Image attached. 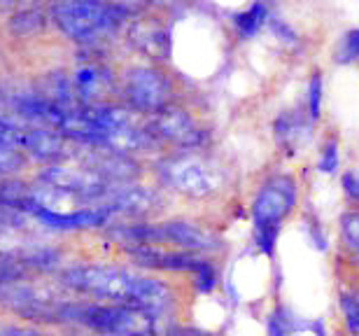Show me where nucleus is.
Here are the masks:
<instances>
[{
  "label": "nucleus",
  "instance_id": "7",
  "mask_svg": "<svg viewBox=\"0 0 359 336\" xmlns=\"http://www.w3.org/2000/svg\"><path fill=\"white\" fill-rule=\"evenodd\" d=\"M264 21H266V7L252 5V7H248L243 14H236L233 24H236V28H238V33L243 35V38H252V35L262 28Z\"/></svg>",
  "mask_w": 359,
  "mask_h": 336
},
{
  "label": "nucleus",
  "instance_id": "9",
  "mask_svg": "<svg viewBox=\"0 0 359 336\" xmlns=\"http://www.w3.org/2000/svg\"><path fill=\"white\" fill-rule=\"evenodd\" d=\"M339 166V149H336V142H327L325 145V152H322V159H320V170L322 173H332Z\"/></svg>",
  "mask_w": 359,
  "mask_h": 336
},
{
  "label": "nucleus",
  "instance_id": "8",
  "mask_svg": "<svg viewBox=\"0 0 359 336\" xmlns=\"http://www.w3.org/2000/svg\"><path fill=\"white\" fill-rule=\"evenodd\" d=\"M357 59H359V28L348 31L346 35H343L341 47H339V61L350 63V61H357Z\"/></svg>",
  "mask_w": 359,
  "mask_h": 336
},
{
  "label": "nucleus",
  "instance_id": "3",
  "mask_svg": "<svg viewBox=\"0 0 359 336\" xmlns=\"http://www.w3.org/2000/svg\"><path fill=\"white\" fill-rule=\"evenodd\" d=\"M294 203H297V187L294 180L287 175L273 177L259 189L255 199L252 213H255V229H257V243L266 255H273L276 246V234L280 222L290 215Z\"/></svg>",
  "mask_w": 359,
  "mask_h": 336
},
{
  "label": "nucleus",
  "instance_id": "4",
  "mask_svg": "<svg viewBox=\"0 0 359 336\" xmlns=\"http://www.w3.org/2000/svg\"><path fill=\"white\" fill-rule=\"evenodd\" d=\"M161 180L187 196L215 194L224 182V170L208 156L182 152L161 163Z\"/></svg>",
  "mask_w": 359,
  "mask_h": 336
},
{
  "label": "nucleus",
  "instance_id": "6",
  "mask_svg": "<svg viewBox=\"0 0 359 336\" xmlns=\"http://www.w3.org/2000/svg\"><path fill=\"white\" fill-rule=\"evenodd\" d=\"M149 135L182 149L198 147L203 142V131L189 112L168 108L156 114L154 124L149 126Z\"/></svg>",
  "mask_w": 359,
  "mask_h": 336
},
{
  "label": "nucleus",
  "instance_id": "2",
  "mask_svg": "<svg viewBox=\"0 0 359 336\" xmlns=\"http://www.w3.org/2000/svg\"><path fill=\"white\" fill-rule=\"evenodd\" d=\"M49 17L68 40L91 52L117 31L126 17V7L103 3H63L49 7Z\"/></svg>",
  "mask_w": 359,
  "mask_h": 336
},
{
  "label": "nucleus",
  "instance_id": "10",
  "mask_svg": "<svg viewBox=\"0 0 359 336\" xmlns=\"http://www.w3.org/2000/svg\"><path fill=\"white\" fill-rule=\"evenodd\" d=\"M311 117L318 119L320 117V101H322V77L320 75H313V82H311Z\"/></svg>",
  "mask_w": 359,
  "mask_h": 336
},
{
  "label": "nucleus",
  "instance_id": "5",
  "mask_svg": "<svg viewBox=\"0 0 359 336\" xmlns=\"http://www.w3.org/2000/svg\"><path fill=\"white\" fill-rule=\"evenodd\" d=\"M170 91L173 89H170L168 77L156 68H133L121 80V96L135 112H163Z\"/></svg>",
  "mask_w": 359,
  "mask_h": 336
},
{
  "label": "nucleus",
  "instance_id": "1",
  "mask_svg": "<svg viewBox=\"0 0 359 336\" xmlns=\"http://www.w3.org/2000/svg\"><path fill=\"white\" fill-rule=\"evenodd\" d=\"M59 285L91 302L131 306L166 318L175 306V297L166 283L126 267H70L59 274Z\"/></svg>",
  "mask_w": 359,
  "mask_h": 336
},
{
  "label": "nucleus",
  "instance_id": "11",
  "mask_svg": "<svg viewBox=\"0 0 359 336\" xmlns=\"http://www.w3.org/2000/svg\"><path fill=\"white\" fill-rule=\"evenodd\" d=\"M343 231H346L348 243L357 250L359 255V215H348L343 220Z\"/></svg>",
  "mask_w": 359,
  "mask_h": 336
},
{
  "label": "nucleus",
  "instance_id": "12",
  "mask_svg": "<svg viewBox=\"0 0 359 336\" xmlns=\"http://www.w3.org/2000/svg\"><path fill=\"white\" fill-rule=\"evenodd\" d=\"M343 184H346V191L350 196L359 199V170H350V173L343 177Z\"/></svg>",
  "mask_w": 359,
  "mask_h": 336
}]
</instances>
